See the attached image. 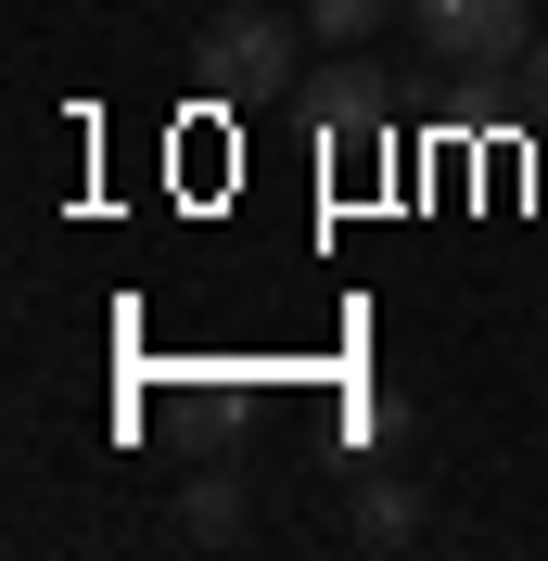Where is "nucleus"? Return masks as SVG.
I'll return each instance as SVG.
<instances>
[{"label": "nucleus", "mask_w": 548, "mask_h": 561, "mask_svg": "<svg viewBox=\"0 0 548 561\" xmlns=\"http://www.w3.org/2000/svg\"><path fill=\"white\" fill-rule=\"evenodd\" d=\"M217 90V103H281V90H307V51H294V13H269V0H242V13H217L205 26V65H192Z\"/></svg>", "instance_id": "1"}, {"label": "nucleus", "mask_w": 548, "mask_h": 561, "mask_svg": "<svg viewBox=\"0 0 548 561\" xmlns=\"http://www.w3.org/2000/svg\"><path fill=\"white\" fill-rule=\"evenodd\" d=\"M409 26L434 38L446 65H523V51H536V0H409Z\"/></svg>", "instance_id": "2"}, {"label": "nucleus", "mask_w": 548, "mask_h": 561, "mask_svg": "<svg viewBox=\"0 0 548 561\" xmlns=\"http://www.w3.org/2000/svg\"><path fill=\"white\" fill-rule=\"evenodd\" d=\"M307 103H319L332 140H370V128H383V77H370V65H332V77H307Z\"/></svg>", "instance_id": "3"}, {"label": "nucleus", "mask_w": 548, "mask_h": 561, "mask_svg": "<svg viewBox=\"0 0 548 561\" xmlns=\"http://www.w3.org/2000/svg\"><path fill=\"white\" fill-rule=\"evenodd\" d=\"M179 447H230V434H242V383H179Z\"/></svg>", "instance_id": "4"}, {"label": "nucleus", "mask_w": 548, "mask_h": 561, "mask_svg": "<svg viewBox=\"0 0 548 561\" xmlns=\"http://www.w3.org/2000/svg\"><path fill=\"white\" fill-rule=\"evenodd\" d=\"M179 524L205 536V549H230V536H242V485H230V472H192V485H179Z\"/></svg>", "instance_id": "5"}, {"label": "nucleus", "mask_w": 548, "mask_h": 561, "mask_svg": "<svg viewBox=\"0 0 548 561\" xmlns=\"http://www.w3.org/2000/svg\"><path fill=\"white\" fill-rule=\"evenodd\" d=\"M409 524H421V511H409L396 485H370V497H357V549H409Z\"/></svg>", "instance_id": "6"}, {"label": "nucleus", "mask_w": 548, "mask_h": 561, "mask_svg": "<svg viewBox=\"0 0 548 561\" xmlns=\"http://www.w3.org/2000/svg\"><path fill=\"white\" fill-rule=\"evenodd\" d=\"M307 26H319V38H370L383 0H307Z\"/></svg>", "instance_id": "7"}, {"label": "nucleus", "mask_w": 548, "mask_h": 561, "mask_svg": "<svg viewBox=\"0 0 548 561\" xmlns=\"http://www.w3.org/2000/svg\"><path fill=\"white\" fill-rule=\"evenodd\" d=\"M523 90H536V128H548V38L523 51Z\"/></svg>", "instance_id": "8"}]
</instances>
